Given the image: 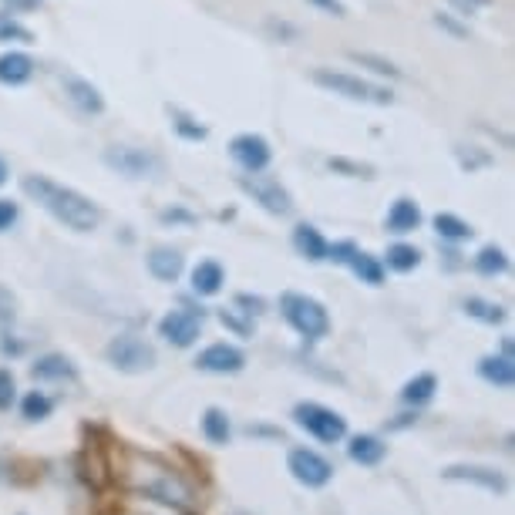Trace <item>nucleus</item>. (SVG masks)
Listing matches in <instances>:
<instances>
[{
	"label": "nucleus",
	"instance_id": "44",
	"mask_svg": "<svg viewBox=\"0 0 515 515\" xmlns=\"http://www.w3.org/2000/svg\"><path fill=\"white\" fill-rule=\"evenodd\" d=\"M451 7H458V13H475L478 7H489L492 0H448Z\"/></svg>",
	"mask_w": 515,
	"mask_h": 515
},
{
	"label": "nucleus",
	"instance_id": "21",
	"mask_svg": "<svg viewBox=\"0 0 515 515\" xmlns=\"http://www.w3.org/2000/svg\"><path fill=\"white\" fill-rule=\"evenodd\" d=\"M293 246H297V253H300L304 260H310V263L327 260V239L320 236L310 223H300L297 229H293Z\"/></svg>",
	"mask_w": 515,
	"mask_h": 515
},
{
	"label": "nucleus",
	"instance_id": "23",
	"mask_svg": "<svg viewBox=\"0 0 515 515\" xmlns=\"http://www.w3.org/2000/svg\"><path fill=\"white\" fill-rule=\"evenodd\" d=\"M223 283H226V273L216 260H202V263L192 270V290H196L199 297H216V293L223 290Z\"/></svg>",
	"mask_w": 515,
	"mask_h": 515
},
{
	"label": "nucleus",
	"instance_id": "50",
	"mask_svg": "<svg viewBox=\"0 0 515 515\" xmlns=\"http://www.w3.org/2000/svg\"><path fill=\"white\" fill-rule=\"evenodd\" d=\"M233 515H250V512H233Z\"/></svg>",
	"mask_w": 515,
	"mask_h": 515
},
{
	"label": "nucleus",
	"instance_id": "48",
	"mask_svg": "<svg viewBox=\"0 0 515 515\" xmlns=\"http://www.w3.org/2000/svg\"><path fill=\"white\" fill-rule=\"evenodd\" d=\"M162 223H192V216H185V212H162Z\"/></svg>",
	"mask_w": 515,
	"mask_h": 515
},
{
	"label": "nucleus",
	"instance_id": "41",
	"mask_svg": "<svg viewBox=\"0 0 515 515\" xmlns=\"http://www.w3.org/2000/svg\"><path fill=\"white\" fill-rule=\"evenodd\" d=\"M13 223H17V206L11 199H0V233H7Z\"/></svg>",
	"mask_w": 515,
	"mask_h": 515
},
{
	"label": "nucleus",
	"instance_id": "10",
	"mask_svg": "<svg viewBox=\"0 0 515 515\" xmlns=\"http://www.w3.org/2000/svg\"><path fill=\"white\" fill-rule=\"evenodd\" d=\"M199 333H202V310L179 306L159 320V337H165L172 347H192Z\"/></svg>",
	"mask_w": 515,
	"mask_h": 515
},
{
	"label": "nucleus",
	"instance_id": "28",
	"mask_svg": "<svg viewBox=\"0 0 515 515\" xmlns=\"http://www.w3.org/2000/svg\"><path fill=\"white\" fill-rule=\"evenodd\" d=\"M422 266V253L408 246V243H395L391 250H387V270H395V273H411V270H418Z\"/></svg>",
	"mask_w": 515,
	"mask_h": 515
},
{
	"label": "nucleus",
	"instance_id": "20",
	"mask_svg": "<svg viewBox=\"0 0 515 515\" xmlns=\"http://www.w3.org/2000/svg\"><path fill=\"white\" fill-rule=\"evenodd\" d=\"M422 226V209H418V202L414 199H397L391 212H387V233H397V236H404V233H414Z\"/></svg>",
	"mask_w": 515,
	"mask_h": 515
},
{
	"label": "nucleus",
	"instance_id": "42",
	"mask_svg": "<svg viewBox=\"0 0 515 515\" xmlns=\"http://www.w3.org/2000/svg\"><path fill=\"white\" fill-rule=\"evenodd\" d=\"M435 24H438V27H445V31H448V34H455V38H468V27H462L458 21H451L448 13H438Z\"/></svg>",
	"mask_w": 515,
	"mask_h": 515
},
{
	"label": "nucleus",
	"instance_id": "2",
	"mask_svg": "<svg viewBox=\"0 0 515 515\" xmlns=\"http://www.w3.org/2000/svg\"><path fill=\"white\" fill-rule=\"evenodd\" d=\"M21 189L38 202L40 209H48L58 223H65L67 229H75V233H92L94 226H98L94 202H88L81 192L67 189V185L51 182L48 175H24Z\"/></svg>",
	"mask_w": 515,
	"mask_h": 515
},
{
	"label": "nucleus",
	"instance_id": "6",
	"mask_svg": "<svg viewBox=\"0 0 515 515\" xmlns=\"http://www.w3.org/2000/svg\"><path fill=\"white\" fill-rule=\"evenodd\" d=\"M293 422L300 424L306 435L324 441V445H337V441H343V435H347L343 414H337L333 408H324L317 401H300V404L293 408Z\"/></svg>",
	"mask_w": 515,
	"mask_h": 515
},
{
	"label": "nucleus",
	"instance_id": "13",
	"mask_svg": "<svg viewBox=\"0 0 515 515\" xmlns=\"http://www.w3.org/2000/svg\"><path fill=\"white\" fill-rule=\"evenodd\" d=\"M441 478L448 482H468V485H478V489L492 492V495H502L509 489V482L499 468H485V465H448Z\"/></svg>",
	"mask_w": 515,
	"mask_h": 515
},
{
	"label": "nucleus",
	"instance_id": "25",
	"mask_svg": "<svg viewBox=\"0 0 515 515\" xmlns=\"http://www.w3.org/2000/svg\"><path fill=\"white\" fill-rule=\"evenodd\" d=\"M202 435H206L209 445H229V438H233L229 414L223 408H206V414H202Z\"/></svg>",
	"mask_w": 515,
	"mask_h": 515
},
{
	"label": "nucleus",
	"instance_id": "31",
	"mask_svg": "<svg viewBox=\"0 0 515 515\" xmlns=\"http://www.w3.org/2000/svg\"><path fill=\"white\" fill-rule=\"evenodd\" d=\"M475 270L482 277H495V273H505L509 270V256H505L499 246H485V250L475 256Z\"/></svg>",
	"mask_w": 515,
	"mask_h": 515
},
{
	"label": "nucleus",
	"instance_id": "17",
	"mask_svg": "<svg viewBox=\"0 0 515 515\" xmlns=\"http://www.w3.org/2000/svg\"><path fill=\"white\" fill-rule=\"evenodd\" d=\"M65 92H67V98H71L81 111H88V115H102V111H105V98L98 94V88H94L92 81L65 75Z\"/></svg>",
	"mask_w": 515,
	"mask_h": 515
},
{
	"label": "nucleus",
	"instance_id": "35",
	"mask_svg": "<svg viewBox=\"0 0 515 515\" xmlns=\"http://www.w3.org/2000/svg\"><path fill=\"white\" fill-rule=\"evenodd\" d=\"M351 61L357 65H370V71H377V75H387V78H401V71H397L391 61H384L377 54H360V51H351Z\"/></svg>",
	"mask_w": 515,
	"mask_h": 515
},
{
	"label": "nucleus",
	"instance_id": "7",
	"mask_svg": "<svg viewBox=\"0 0 515 515\" xmlns=\"http://www.w3.org/2000/svg\"><path fill=\"white\" fill-rule=\"evenodd\" d=\"M105 360L121 374H146L155 368V351L146 341H138L135 333H119L108 341Z\"/></svg>",
	"mask_w": 515,
	"mask_h": 515
},
{
	"label": "nucleus",
	"instance_id": "43",
	"mask_svg": "<svg viewBox=\"0 0 515 515\" xmlns=\"http://www.w3.org/2000/svg\"><path fill=\"white\" fill-rule=\"evenodd\" d=\"M306 4H314V7H320L324 13H333V17H343V4L341 0H306Z\"/></svg>",
	"mask_w": 515,
	"mask_h": 515
},
{
	"label": "nucleus",
	"instance_id": "18",
	"mask_svg": "<svg viewBox=\"0 0 515 515\" xmlns=\"http://www.w3.org/2000/svg\"><path fill=\"white\" fill-rule=\"evenodd\" d=\"M347 455H351V462H354V465L374 468V465L384 462L387 445H384L381 438H374V435H354V438H351V445H347Z\"/></svg>",
	"mask_w": 515,
	"mask_h": 515
},
{
	"label": "nucleus",
	"instance_id": "29",
	"mask_svg": "<svg viewBox=\"0 0 515 515\" xmlns=\"http://www.w3.org/2000/svg\"><path fill=\"white\" fill-rule=\"evenodd\" d=\"M465 314L468 317H475V320H482V324H502L505 320V306H499V304H489V300H482V297H468L465 300Z\"/></svg>",
	"mask_w": 515,
	"mask_h": 515
},
{
	"label": "nucleus",
	"instance_id": "9",
	"mask_svg": "<svg viewBox=\"0 0 515 515\" xmlns=\"http://www.w3.org/2000/svg\"><path fill=\"white\" fill-rule=\"evenodd\" d=\"M287 468H290V475L304 489H324V485H331L333 478V465L310 448H293L290 458H287Z\"/></svg>",
	"mask_w": 515,
	"mask_h": 515
},
{
	"label": "nucleus",
	"instance_id": "30",
	"mask_svg": "<svg viewBox=\"0 0 515 515\" xmlns=\"http://www.w3.org/2000/svg\"><path fill=\"white\" fill-rule=\"evenodd\" d=\"M54 411V401L44 391H31V395H24V401H21V414H24L27 422H44V418H51Z\"/></svg>",
	"mask_w": 515,
	"mask_h": 515
},
{
	"label": "nucleus",
	"instance_id": "47",
	"mask_svg": "<svg viewBox=\"0 0 515 515\" xmlns=\"http://www.w3.org/2000/svg\"><path fill=\"white\" fill-rule=\"evenodd\" d=\"M414 422H418V414H397V422H391L387 428H391V431H401V428H408V424Z\"/></svg>",
	"mask_w": 515,
	"mask_h": 515
},
{
	"label": "nucleus",
	"instance_id": "3",
	"mask_svg": "<svg viewBox=\"0 0 515 515\" xmlns=\"http://www.w3.org/2000/svg\"><path fill=\"white\" fill-rule=\"evenodd\" d=\"M280 314L306 341H320V337L331 333L327 306L320 304V300H314V297H306V293H283L280 297Z\"/></svg>",
	"mask_w": 515,
	"mask_h": 515
},
{
	"label": "nucleus",
	"instance_id": "27",
	"mask_svg": "<svg viewBox=\"0 0 515 515\" xmlns=\"http://www.w3.org/2000/svg\"><path fill=\"white\" fill-rule=\"evenodd\" d=\"M435 233L441 239H451V243H462V239H472V226L465 223V219H458L455 212H438L435 216Z\"/></svg>",
	"mask_w": 515,
	"mask_h": 515
},
{
	"label": "nucleus",
	"instance_id": "1",
	"mask_svg": "<svg viewBox=\"0 0 515 515\" xmlns=\"http://www.w3.org/2000/svg\"><path fill=\"white\" fill-rule=\"evenodd\" d=\"M121 478V485L135 495H142L148 502L175 505V509H192L196 492L192 485L179 475V468H172L165 458L159 455H142V451H129L121 472H115Z\"/></svg>",
	"mask_w": 515,
	"mask_h": 515
},
{
	"label": "nucleus",
	"instance_id": "32",
	"mask_svg": "<svg viewBox=\"0 0 515 515\" xmlns=\"http://www.w3.org/2000/svg\"><path fill=\"white\" fill-rule=\"evenodd\" d=\"M172 129L182 135V138H189V142H202L206 138V125H199L196 119H189L179 108H172Z\"/></svg>",
	"mask_w": 515,
	"mask_h": 515
},
{
	"label": "nucleus",
	"instance_id": "33",
	"mask_svg": "<svg viewBox=\"0 0 515 515\" xmlns=\"http://www.w3.org/2000/svg\"><path fill=\"white\" fill-rule=\"evenodd\" d=\"M11 40H21V44H31L34 34L27 31L21 21H13L11 13H0V44H11Z\"/></svg>",
	"mask_w": 515,
	"mask_h": 515
},
{
	"label": "nucleus",
	"instance_id": "22",
	"mask_svg": "<svg viewBox=\"0 0 515 515\" xmlns=\"http://www.w3.org/2000/svg\"><path fill=\"white\" fill-rule=\"evenodd\" d=\"M75 374H78V370H75V364H71L65 354L40 357L38 364L31 368V377H34V381H71Z\"/></svg>",
	"mask_w": 515,
	"mask_h": 515
},
{
	"label": "nucleus",
	"instance_id": "36",
	"mask_svg": "<svg viewBox=\"0 0 515 515\" xmlns=\"http://www.w3.org/2000/svg\"><path fill=\"white\" fill-rule=\"evenodd\" d=\"M219 324L229 327L236 337H253V320H243L236 310H219Z\"/></svg>",
	"mask_w": 515,
	"mask_h": 515
},
{
	"label": "nucleus",
	"instance_id": "15",
	"mask_svg": "<svg viewBox=\"0 0 515 515\" xmlns=\"http://www.w3.org/2000/svg\"><path fill=\"white\" fill-rule=\"evenodd\" d=\"M478 377L499 391H509L515 384V368H512V357L505 354H489L478 360Z\"/></svg>",
	"mask_w": 515,
	"mask_h": 515
},
{
	"label": "nucleus",
	"instance_id": "46",
	"mask_svg": "<svg viewBox=\"0 0 515 515\" xmlns=\"http://www.w3.org/2000/svg\"><path fill=\"white\" fill-rule=\"evenodd\" d=\"M4 7H11V11H38L40 0H0Z\"/></svg>",
	"mask_w": 515,
	"mask_h": 515
},
{
	"label": "nucleus",
	"instance_id": "12",
	"mask_svg": "<svg viewBox=\"0 0 515 515\" xmlns=\"http://www.w3.org/2000/svg\"><path fill=\"white\" fill-rule=\"evenodd\" d=\"M229 155L239 162V169L246 172H263L273 159V152H270V142H266L263 135H236L233 142H229Z\"/></svg>",
	"mask_w": 515,
	"mask_h": 515
},
{
	"label": "nucleus",
	"instance_id": "49",
	"mask_svg": "<svg viewBox=\"0 0 515 515\" xmlns=\"http://www.w3.org/2000/svg\"><path fill=\"white\" fill-rule=\"evenodd\" d=\"M7 182V165H4V159H0V185Z\"/></svg>",
	"mask_w": 515,
	"mask_h": 515
},
{
	"label": "nucleus",
	"instance_id": "38",
	"mask_svg": "<svg viewBox=\"0 0 515 515\" xmlns=\"http://www.w3.org/2000/svg\"><path fill=\"white\" fill-rule=\"evenodd\" d=\"M236 306L246 314V317H260V314H266V300L263 297H253V293H239Z\"/></svg>",
	"mask_w": 515,
	"mask_h": 515
},
{
	"label": "nucleus",
	"instance_id": "14",
	"mask_svg": "<svg viewBox=\"0 0 515 515\" xmlns=\"http://www.w3.org/2000/svg\"><path fill=\"white\" fill-rule=\"evenodd\" d=\"M199 370H209V374H239L246 368V357L239 347L233 343H209L202 354L196 357Z\"/></svg>",
	"mask_w": 515,
	"mask_h": 515
},
{
	"label": "nucleus",
	"instance_id": "8",
	"mask_svg": "<svg viewBox=\"0 0 515 515\" xmlns=\"http://www.w3.org/2000/svg\"><path fill=\"white\" fill-rule=\"evenodd\" d=\"M239 185H243V192L253 196V202H260L270 216H290L293 212V202L287 196V189L277 182V179H270V175H239Z\"/></svg>",
	"mask_w": 515,
	"mask_h": 515
},
{
	"label": "nucleus",
	"instance_id": "5",
	"mask_svg": "<svg viewBox=\"0 0 515 515\" xmlns=\"http://www.w3.org/2000/svg\"><path fill=\"white\" fill-rule=\"evenodd\" d=\"M314 81L327 92L341 94V98H351V102H364V105H391L395 94L374 84V81L354 78V75H343V71H331V67H317L314 71Z\"/></svg>",
	"mask_w": 515,
	"mask_h": 515
},
{
	"label": "nucleus",
	"instance_id": "34",
	"mask_svg": "<svg viewBox=\"0 0 515 515\" xmlns=\"http://www.w3.org/2000/svg\"><path fill=\"white\" fill-rule=\"evenodd\" d=\"M119 515H192L189 509H175V505H162V502H148L146 505H125Z\"/></svg>",
	"mask_w": 515,
	"mask_h": 515
},
{
	"label": "nucleus",
	"instance_id": "40",
	"mask_svg": "<svg viewBox=\"0 0 515 515\" xmlns=\"http://www.w3.org/2000/svg\"><path fill=\"white\" fill-rule=\"evenodd\" d=\"M354 253H357L354 243H337V246H327V260H333V263H351Z\"/></svg>",
	"mask_w": 515,
	"mask_h": 515
},
{
	"label": "nucleus",
	"instance_id": "39",
	"mask_svg": "<svg viewBox=\"0 0 515 515\" xmlns=\"http://www.w3.org/2000/svg\"><path fill=\"white\" fill-rule=\"evenodd\" d=\"M13 317H17V300H13V293L7 287H0V327L13 324Z\"/></svg>",
	"mask_w": 515,
	"mask_h": 515
},
{
	"label": "nucleus",
	"instance_id": "37",
	"mask_svg": "<svg viewBox=\"0 0 515 515\" xmlns=\"http://www.w3.org/2000/svg\"><path fill=\"white\" fill-rule=\"evenodd\" d=\"M13 397H17V381L7 368H0V411H11Z\"/></svg>",
	"mask_w": 515,
	"mask_h": 515
},
{
	"label": "nucleus",
	"instance_id": "26",
	"mask_svg": "<svg viewBox=\"0 0 515 515\" xmlns=\"http://www.w3.org/2000/svg\"><path fill=\"white\" fill-rule=\"evenodd\" d=\"M351 270L360 277V283H370V287H381L384 283V263L377 256H370V253L357 250L354 256H351Z\"/></svg>",
	"mask_w": 515,
	"mask_h": 515
},
{
	"label": "nucleus",
	"instance_id": "19",
	"mask_svg": "<svg viewBox=\"0 0 515 515\" xmlns=\"http://www.w3.org/2000/svg\"><path fill=\"white\" fill-rule=\"evenodd\" d=\"M34 75V61L21 51H7L0 54V84L7 88H17V84H27Z\"/></svg>",
	"mask_w": 515,
	"mask_h": 515
},
{
	"label": "nucleus",
	"instance_id": "24",
	"mask_svg": "<svg viewBox=\"0 0 515 515\" xmlns=\"http://www.w3.org/2000/svg\"><path fill=\"white\" fill-rule=\"evenodd\" d=\"M438 391V377L435 374H418V377H411L404 387H401V401L408 404V408H422L428 404Z\"/></svg>",
	"mask_w": 515,
	"mask_h": 515
},
{
	"label": "nucleus",
	"instance_id": "16",
	"mask_svg": "<svg viewBox=\"0 0 515 515\" xmlns=\"http://www.w3.org/2000/svg\"><path fill=\"white\" fill-rule=\"evenodd\" d=\"M182 253L172 250V246H155V250L148 253V273L162 283H175V280L182 277Z\"/></svg>",
	"mask_w": 515,
	"mask_h": 515
},
{
	"label": "nucleus",
	"instance_id": "4",
	"mask_svg": "<svg viewBox=\"0 0 515 515\" xmlns=\"http://www.w3.org/2000/svg\"><path fill=\"white\" fill-rule=\"evenodd\" d=\"M78 475L92 492H102L108 482L115 478L111 445H105V441H102V431H98V428H88V424H84V445H81V455H78Z\"/></svg>",
	"mask_w": 515,
	"mask_h": 515
},
{
	"label": "nucleus",
	"instance_id": "45",
	"mask_svg": "<svg viewBox=\"0 0 515 515\" xmlns=\"http://www.w3.org/2000/svg\"><path fill=\"white\" fill-rule=\"evenodd\" d=\"M246 435L250 438H273V441H280V438H283V431H280V428H263V424H256V428H246Z\"/></svg>",
	"mask_w": 515,
	"mask_h": 515
},
{
	"label": "nucleus",
	"instance_id": "11",
	"mask_svg": "<svg viewBox=\"0 0 515 515\" xmlns=\"http://www.w3.org/2000/svg\"><path fill=\"white\" fill-rule=\"evenodd\" d=\"M105 165H111L119 175H129V179H148L159 172V159L152 152L132 146H111L105 152Z\"/></svg>",
	"mask_w": 515,
	"mask_h": 515
}]
</instances>
